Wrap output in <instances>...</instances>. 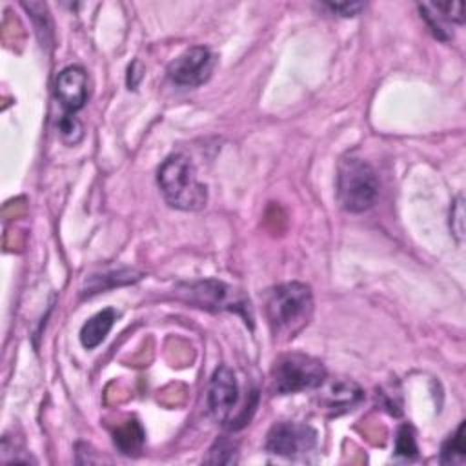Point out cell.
Returning <instances> with one entry per match:
<instances>
[{
	"mask_svg": "<svg viewBox=\"0 0 466 466\" xmlns=\"http://www.w3.org/2000/svg\"><path fill=\"white\" fill-rule=\"evenodd\" d=\"M157 182L166 202L182 211H198L208 202V189L197 178V169L186 155H169L157 171Z\"/></svg>",
	"mask_w": 466,
	"mask_h": 466,
	"instance_id": "6da1fadb",
	"label": "cell"
},
{
	"mask_svg": "<svg viewBox=\"0 0 466 466\" xmlns=\"http://www.w3.org/2000/svg\"><path fill=\"white\" fill-rule=\"evenodd\" d=\"M313 311V293L304 282H284L269 289L266 297V317L275 335H295Z\"/></svg>",
	"mask_w": 466,
	"mask_h": 466,
	"instance_id": "7a4b0ae2",
	"label": "cell"
},
{
	"mask_svg": "<svg viewBox=\"0 0 466 466\" xmlns=\"http://www.w3.org/2000/svg\"><path fill=\"white\" fill-rule=\"evenodd\" d=\"M379 195V177L360 157L348 155L337 167V198L348 213L370 209Z\"/></svg>",
	"mask_w": 466,
	"mask_h": 466,
	"instance_id": "3957f363",
	"label": "cell"
},
{
	"mask_svg": "<svg viewBox=\"0 0 466 466\" xmlns=\"http://www.w3.org/2000/svg\"><path fill=\"white\" fill-rule=\"evenodd\" d=\"M326 379L324 364L304 353H284L271 368V390L279 395L317 390Z\"/></svg>",
	"mask_w": 466,
	"mask_h": 466,
	"instance_id": "277c9868",
	"label": "cell"
},
{
	"mask_svg": "<svg viewBox=\"0 0 466 466\" xmlns=\"http://www.w3.org/2000/svg\"><path fill=\"white\" fill-rule=\"evenodd\" d=\"M177 295L182 300L204 309H229L235 313H240L246 319V322L249 320L251 324V315H248L251 309L249 300H246L238 291L226 286L224 282L200 280V282L182 284L177 289Z\"/></svg>",
	"mask_w": 466,
	"mask_h": 466,
	"instance_id": "5b68a950",
	"label": "cell"
},
{
	"mask_svg": "<svg viewBox=\"0 0 466 466\" xmlns=\"http://www.w3.org/2000/svg\"><path fill=\"white\" fill-rule=\"evenodd\" d=\"M264 446L273 455L297 459L317 446V431L304 422H277L269 428Z\"/></svg>",
	"mask_w": 466,
	"mask_h": 466,
	"instance_id": "8992f818",
	"label": "cell"
},
{
	"mask_svg": "<svg viewBox=\"0 0 466 466\" xmlns=\"http://www.w3.org/2000/svg\"><path fill=\"white\" fill-rule=\"evenodd\" d=\"M217 56L204 46H193L167 66V76L180 87L202 86L213 73Z\"/></svg>",
	"mask_w": 466,
	"mask_h": 466,
	"instance_id": "52a82bcc",
	"label": "cell"
},
{
	"mask_svg": "<svg viewBox=\"0 0 466 466\" xmlns=\"http://www.w3.org/2000/svg\"><path fill=\"white\" fill-rule=\"evenodd\" d=\"M238 402V382L235 377V371L222 364L218 366L211 379L208 388V408L209 413L217 422H231L233 411Z\"/></svg>",
	"mask_w": 466,
	"mask_h": 466,
	"instance_id": "ba28073f",
	"label": "cell"
},
{
	"mask_svg": "<svg viewBox=\"0 0 466 466\" xmlns=\"http://www.w3.org/2000/svg\"><path fill=\"white\" fill-rule=\"evenodd\" d=\"M55 96L66 113H75L87 100V75L80 66L64 67L55 82Z\"/></svg>",
	"mask_w": 466,
	"mask_h": 466,
	"instance_id": "9c48e42d",
	"label": "cell"
},
{
	"mask_svg": "<svg viewBox=\"0 0 466 466\" xmlns=\"http://www.w3.org/2000/svg\"><path fill=\"white\" fill-rule=\"evenodd\" d=\"M364 399V391L353 380H335L320 395V408L329 415H342L359 406Z\"/></svg>",
	"mask_w": 466,
	"mask_h": 466,
	"instance_id": "30bf717a",
	"label": "cell"
},
{
	"mask_svg": "<svg viewBox=\"0 0 466 466\" xmlns=\"http://www.w3.org/2000/svg\"><path fill=\"white\" fill-rule=\"evenodd\" d=\"M116 320V311L113 308H106L87 319L80 329V342L86 350L96 348L109 333Z\"/></svg>",
	"mask_w": 466,
	"mask_h": 466,
	"instance_id": "8fae6325",
	"label": "cell"
},
{
	"mask_svg": "<svg viewBox=\"0 0 466 466\" xmlns=\"http://www.w3.org/2000/svg\"><path fill=\"white\" fill-rule=\"evenodd\" d=\"M146 433L137 419H127L113 430V442L124 455H133L142 450Z\"/></svg>",
	"mask_w": 466,
	"mask_h": 466,
	"instance_id": "7c38bea8",
	"label": "cell"
},
{
	"mask_svg": "<svg viewBox=\"0 0 466 466\" xmlns=\"http://www.w3.org/2000/svg\"><path fill=\"white\" fill-rule=\"evenodd\" d=\"M466 461V444H464V422L459 424L457 431L450 435L441 448L442 464H462Z\"/></svg>",
	"mask_w": 466,
	"mask_h": 466,
	"instance_id": "4fadbf2b",
	"label": "cell"
},
{
	"mask_svg": "<svg viewBox=\"0 0 466 466\" xmlns=\"http://www.w3.org/2000/svg\"><path fill=\"white\" fill-rule=\"evenodd\" d=\"M142 277V273L138 271H133V269H122V271H113V273H107V275H100V277H93L89 279V282L86 284V289L84 293L91 295V293H98L100 286L104 282H109V286H115V284H127V282H135Z\"/></svg>",
	"mask_w": 466,
	"mask_h": 466,
	"instance_id": "5bb4252c",
	"label": "cell"
},
{
	"mask_svg": "<svg viewBox=\"0 0 466 466\" xmlns=\"http://www.w3.org/2000/svg\"><path fill=\"white\" fill-rule=\"evenodd\" d=\"M395 455L406 457V459H413L417 455V441H415V433L411 430V426L404 424L400 426L397 439H395Z\"/></svg>",
	"mask_w": 466,
	"mask_h": 466,
	"instance_id": "9a60e30c",
	"label": "cell"
},
{
	"mask_svg": "<svg viewBox=\"0 0 466 466\" xmlns=\"http://www.w3.org/2000/svg\"><path fill=\"white\" fill-rule=\"evenodd\" d=\"M58 131H60V137L67 144H76L82 138V133H84L82 124L71 113L62 115V118L58 120Z\"/></svg>",
	"mask_w": 466,
	"mask_h": 466,
	"instance_id": "2e32d148",
	"label": "cell"
},
{
	"mask_svg": "<svg viewBox=\"0 0 466 466\" xmlns=\"http://www.w3.org/2000/svg\"><path fill=\"white\" fill-rule=\"evenodd\" d=\"M235 451L237 446L231 441L220 439L215 442V446L209 450V457L206 459V462H215V464H228L235 461Z\"/></svg>",
	"mask_w": 466,
	"mask_h": 466,
	"instance_id": "e0dca14e",
	"label": "cell"
},
{
	"mask_svg": "<svg viewBox=\"0 0 466 466\" xmlns=\"http://www.w3.org/2000/svg\"><path fill=\"white\" fill-rule=\"evenodd\" d=\"M450 228H451V233L455 235L457 242L462 244V238H464V200H462V197H457L451 204Z\"/></svg>",
	"mask_w": 466,
	"mask_h": 466,
	"instance_id": "ac0fdd59",
	"label": "cell"
},
{
	"mask_svg": "<svg viewBox=\"0 0 466 466\" xmlns=\"http://www.w3.org/2000/svg\"><path fill=\"white\" fill-rule=\"evenodd\" d=\"M326 7L340 16H355V15H359V11L364 9V4L362 2H342V4H326Z\"/></svg>",
	"mask_w": 466,
	"mask_h": 466,
	"instance_id": "d6986e66",
	"label": "cell"
}]
</instances>
